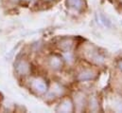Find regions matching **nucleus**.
I'll list each match as a JSON object with an SVG mask.
<instances>
[{
    "label": "nucleus",
    "instance_id": "obj_10",
    "mask_svg": "<svg viewBox=\"0 0 122 113\" xmlns=\"http://www.w3.org/2000/svg\"><path fill=\"white\" fill-rule=\"evenodd\" d=\"M64 92V89L63 87L61 86L60 85H52V93H54V95H57V96H60V95H62Z\"/></svg>",
    "mask_w": 122,
    "mask_h": 113
},
{
    "label": "nucleus",
    "instance_id": "obj_13",
    "mask_svg": "<svg viewBox=\"0 0 122 113\" xmlns=\"http://www.w3.org/2000/svg\"><path fill=\"white\" fill-rule=\"evenodd\" d=\"M64 58H65L66 62H68V63H72L74 61V57L72 55V53L69 51H66V53L64 54Z\"/></svg>",
    "mask_w": 122,
    "mask_h": 113
},
{
    "label": "nucleus",
    "instance_id": "obj_4",
    "mask_svg": "<svg viewBox=\"0 0 122 113\" xmlns=\"http://www.w3.org/2000/svg\"><path fill=\"white\" fill-rule=\"evenodd\" d=\"M73 103H72V101L70 100V99H64L62 102H61V104H60V106H59V107H58V111H60V112H72L73 111Z\"/></svg>",
    "mask_w": 122,
    "mask_h": 113
},
{
    "label": "nucleus",
    "instance_id": "obj_16",
    "mask_svg": "<svg viewBox=\"0 0 122 113\" xmlns=\"http://www.w3.org/2000/svg\"><path fill=\"white\" fill-rule=\"evenodd\" d=\"M25 1H27V2H32L33 0H25Z\"/></svg>",
    "mask_w": 122,
    "mask_h": 113
},
{
    "label": "nucleus",
    "instance_id": "obj_18",
    "mask_svg": "<svg viewBox=\"0 0 122 113\" xmlns=\"http://www.w3.org/2000/svg\"><path fill=\"white\" fill-rule=\"evenodd\" d=\"M121 1H122V0H121Z\"/></svg>",
    "mask_w": 122,
    "mask_h": 113
},
{
    "label": "nucleus",
    "instance_id": "obj_8",
    "mask_svg": "<svg viewBox=\"0 0 122 113\" xmlns=\"http://www.w3.org/2000/svg\"><path fill=\"white\" fill-rule=\"evenodd\" d=\"M66 3L70 8H74L75 10H81L83 6L82 0H67Z\"/></svg>",
    "mask_w": 122,
    "mask_h": 113
},
{
    "label": "nucleus",
    "instance_id": "obj_12",
    "mask_svg": "<svg viewBox=\"0 0 122 113\" xmlns=\"http://www.w3.org/2000/svg\"><path fill=\"white\" fill-rule=\"evenodd\" d=\"M115 109L117 111H122V100L118 99L115 102Z\"/></svg>",
    "mask_w": 122,
    "mask_h": 113
},
{
    "label": "nucleus",
    "instance_id": "obj_5",
    "mask_svg": "<svg viewBox=\"0 0 122 113\" xmlns=\"http://www.w3.org/2000/svg\"><path fill=\"white\" fill-rule=\"evenodd\" d=\"M96 77V72L91 69H84L81 71L78 75V80L79 81H88L93 80Z\"/></svg>",
    "mask_w": 122,
    "mask_h": 113
},
{
    "label": "nucleus",
    "instance_id": "obj_9",
    "mask_svg": "<svg viewBox=\"0 0 122 113\" xmlns=\"http://www.w3.org/2000/svg\"><path fill=\"white\" fill-rule=\"evenodd\" d=\"M98 107H99V106H98L97 99L95 96L91 97L90 98V102H89V108H90V110L91 111H97Z\"/></svg>",
    "mask_w": 122,
    "mask_h": 113
},
{
    "label": "nucleus",
    "instance_id": "obj_2",
    "mask_svg": "<svg viewBox=\"0 0 122 113\" xmlns=\"http://www.w3.org/2000/svg\"><path fill=\"white\" fill-rule=\"evenodd\" d=\"M31 88L38 94H43L45 92H46L47 90V85L46 84V82L41 79V78H35L34 80H32L31 82Z\"/></svg>",
    "mask_w": 122,
    "mask_h": 113
},
{
    "label": "nucleus",
    "instance_id": "obj_7",
    "mask_svg": "<svg viewBox=\"0 0 122 113\" xmlns=\"http://www.w3.org/2000/svg\"><path fill=\"white\" fill-rule=\"evenodd\" d=\"M73 46V41L71 39H63L59 44V48L63 51H69Z\"/></svg>",
    "mask_w": 122,
    "mask_h": 113
},
{
    "label": "nucleus",
    "instance_id": "obj_1",
    "mask_svg": "<svg viewBox=\"0 0 122 113\" xmlns=\"http://www.w3.org/2000/svg\"><path fill=\"white\" fill-rule=\"evenodd\" d=\"M15 69H16V72L21 75V76H25V75H28L30 72L31 69V66L30 64L25 60V59H22L20 61H18L15 65Z\"/></svg>",
    "mask_w": 122,
    "mask_h": 113
},
{
    "label": "nucleus",
    "instance_id": "obj_14",
    "mask_svg": "<svg viewBox=\"0 0 122 113\" xmlns=\"http://www.w3.org/2000/svg\"><path fill=\"white\" fill-rule=\"evenodd\" d=\"M117 67H118V68H119L120 70H122V60L118 62V64H117Z\"/></svg>",
    "mask_w": 122,
    "mask_h": 113
},
{
    "label": "nucleus",
    "instance_id": "obj_11",
    "mask_svg": "<svg viewBox=\"0 0 122 113\" xmlns=\"http://www.w3.org/2000/svg\"><path fill=\"white\" fill-rule=\"evenodd\" d=\"M100 18H101V21L104 24V26H106L107 28H111L112 23H111V21L109 20V18L107 16H105L103 13H100Z\"/></svg>",
    "mask_w": 122,
    "mask_h": 113
},
{
    "label": "nucleus",
    "instance_id": "obj_17",
    "mask_svg": "<svg viewBox=\"0 0 122 113\" xmlns=\"http://www.w3.org/2000/svg\"><path fill=\"white\" fill-rule=\"evenodd\" d=\"M46 1H50V0H46Z\"/></svg>",
    "mask_w": 122,
    "mask_h": 113
},
{
    "label": "nucleus",
    "instance_id": "obj_6",
    "mask_svg": "<svg viewBox=\"0 0 122 113\" xmlns=\"http://www.w3.org/2000/svg\"><path fill=\"white\" fill-rule=\"evenodd\" d=\"M75 104L78 110H81L85 105V95L81 92H78L75 94Z\"/></svg>",
    "mask_w": 122,
    "mask_h": 113
},
{
    "label": "nucleus",
    "instance_id": "obj_3",
    "mask_svg": "<svg viewBox=\"0 0 122 113\" xmlns=\"http://www.w3.org/2000/svg\"><path fill=\"white\" fill-rule=\"evenodd\" d=\"M48 65L54 70L61 69L62 67V59L58 55H51L48 60Z\"/></svg>",
    "mask_w": 122,
    "mask_h": 113
},
{
    "label": "nucleus",
    "instance_id": "obj_15",
    "mask_svg": "<svg viewBox=\"0 0 122 113\" xmlns=\"http://www.w3.org/2000/svg\"><path fill=\"white\" fill-rule=\"evenodd\" d=\"M10 1H12L13 3H17V2H19V1H21V0H10Z\"/></svg>",
    "mask_w": 122,
    "mask_h": 113
}]
</instances>
